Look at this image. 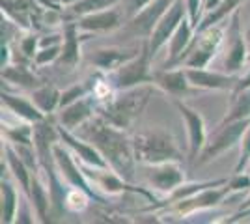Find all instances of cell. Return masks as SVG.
<instances>
[{"label": "cell", "mask_w": 250, "mask_h": 224, "mask_svg": "<svg viewBox=\"0 0 250 224\" xmlns=\"http://www.w3.org/2000/svg\"><path fill=\"white\" fill-rule=\"evenodd\" d=\"M75 133L81 139L94 144L103 153L104 159L108 161L110 168H114L127 182H133L136 159L133 149V137H129L125 129L116 127L114 123H110L97 112Z\"/></svg>", "instance_id": "cell-1"}, {"label": "cell", "mask_w": 250, "mask_h": 224, "mask_svg": "<svg viewBox=\"0 0 250 224\" xmlns=\"http://www.w3.org/2000/svg\"><path fill=\"white\" fill-rule=\"evenodd\" d=\"M153 88L155 86L151 82H146V84H138L125 90H116L114 96L97 107V112L110 123H114L116 127L129 131L146 110Z\"/></svg>", "instance_id": "cell-2"}, {"label": "cell", "mask_w": 250, "mask_h": 224, "mask_svg": "<svg viewBox=\"0 0 250 224\" xmlns=\"http://www.w3.org/2000/svg\"><path fill=\"white\" fill-rule=\"evenodd\" d=\"M133 149L138 164H157L167 161L183 163V153L167 129H149L133 135Z\"/></svg>", "instance_id": "cell-3"}, {"label": "cell", "mask_w": 250, "mask_h": 224, "mask_svg": "<svg viewBox=\"0 0 250 224\" xmlns=\"http://www.w3.org/2000/svg\"><path fill=\"white\" fill-rule=\"evenodd\" d=\"M52 153H54V163H56V168L60 172V176L63 178V182L67 183L69 187H77V189H83L86 191L92 200L99 204H104V198L101 194H97V191L94 189L92 182L88 180V176L84 174L81 163L75 159V153L71 149L63 144L62 140L54 144L52 148Z\"/></svg>", "instance_id": "cell-4"}, {"label": "cell", "mask_w": 250, "mask_h": 224, "mask_svg": "<svg viewBox=\"0 0 250 224\" xmlns=\"http://www.w3.org/2000/svg\"><path fill=\"white\" fill-rule=\"evenodd\" d=\"M250 120H237V122H229V123H219L217 133L208 140L206 148L202 149V153L198 155V159L194 163V166H202L208 164L209 161H213L215 157L222 155L224 151L235 148L237 144H241V139L245 135V131L249 129Z\"/></svg>", "instance_id": "cell-5"}, {"label": "cell", "mask_w": 250, "mask_h": 224, "mask_svg": "<svg viewBox=\"0 0 250 224\" xmlns=\"http://www.w3.org/2000/svg\"><path fill=\"white\" fill-rule=\"evenodd\" d=\"M224 40V28L220 24L209 26L206 30L196 32L194 40L183 56V67H208V64L215 58L217 51Z\"/></svg>", "instance_id": "cell-6"}, {"label": "cell", "mask_w": 250, "mask_h": 224, "mask_svg": "<svg viewBox=\"0 0 250 224\" xmlns=\"http://www.w3.org/2000/svg\"><path fill=\"white\" fill-rule=\"evenodd\" d=\"M151 60L153 56L149 53V45L147 40H144V47L142 51L136 54L135 58H131L129 62L120 65L116 71L110 73V82L114 84L116 90H125V88H133L138 84H146L151 82Z\"/></svg>", "instance_id": "cell-7"}, {"label": "cell", "mask_w": 250, "mask_h": 224, "mask_svg": "<svg viewBox=\"0 0 250 224\" xmlns=\"http://www.w3.org/2000/svg\"><path fill=\"white\" fill-rule=\"evenodd\" d=\"M81 163V161H79ZM84 174L88 176V180L92 182V185H95L103 194H108V196H120V194H125V192H138L142 196H146L149 200L155 202L153 194L147 191V189H138V187H133L131 182H127L125 178H122L114 168L106 166V168H95V166H86L81 163Z\"/></svg>", "instance_id": "cell-8"}, {"label": "cell", "mask_w": 250, "mask_h": 224, "mask_svg": "<svg viewBox=\"0 0 250 224\" xmlns=\"http://www.w3.org/2000/svg\"><path fill=\"white\" fill-rule=\"evenodd\" d=\"M229 194H231V191H229L228 183L206 187V189H202L200 192L192 194V196H188V198H185V200H179V202L172 204L170 211L179 215V217H187V215L200 213V211H206V209L217 207L219 204L224 202V198L229 196Z\"/></svg>", "instance_id": "cell-9"}, {"label": "cell", "mask_w": 250, "mask_h": 224, "mask_svg": "<svg viewBox=\"0 0 250 224\" xmlns=\"http://www.w3.org/2000/svg\"><path fill=\"white\" fill-rule=\"evenodd\" d=\"M144 166V178L147 185L157 192L170 194L177 189L181 183H185V170L179 161H167L157 164H142Z\"/></svg>", "instance_id": "cell-10"}, {"label": "cell", "mask_w": 250, "mask_h": 224, "mask_svg": "<svg viewBox=\"0 0 250 224\" xmlns=\"http://www.w3.org/2000/svg\"><path fill=\"white\" fill-rule=\"evenodd\" d=\"M174 105H176L177 112L185 120L187 125V137H188V161L194 164L202 149L208 144V131H206V122L204 116L200 114L196 108L188 107L187 103H183L181 99L174 97Z\"/></svg>", "instance_id": "cell-11"}, {"label": "cell", "mask_w": 250, "mask_h": 224, "mask_svg": "<svg viewBox=\"0 0 250 224\" xmlns=\"http://www.w3.org/2000/svg\"><path fill=\"white\" fill-rule=\"evenodd\" d=\"M187 17V6L185 0H174V4L167 10V13L159 19L157 26L153 28L151 36L147 38V45H149V53L151 56H155L165 45H167L174 32L177 30V26L181 24V21Z\"/></svg>", "instance_id": "cell-12"}, {"label": "cell", "mask_w": 250, "mask_h": 224, "mask_svg": "<svg viewBox=\"0 0 250 224\" xmlns=\"http://www.w3.org/2000/svg\"><path fill=\"white\" fill-rule=\"evenodd\" d=\"M239 19L241 13L239 10L233 11L231 17H229V26H228V53H226V58H224V67H226V73H233L237 75V71H241L247 60H249V45H247V40L243 38L241 34V26H239Z\"/></svg>", "instance_id": "cell-13"}, {"label": "cell", "mask_w": 250, "mask_h": 224, "mask_svg": "<svg viewBox=\"0 0 250 224\" xmlns=\"http://www.w3.org/2000/svg\"><path fill=\"white\" fill-rule=\"evenodd\" d=\"M58 133H60V140L73 151L75 157L81 161L83 164H86V166H95V168H106V166H110L108 161L103 157V153L95 148L94 144H90L88 140L81 139L75 131H69V129L62 127L58 123Z\"/></svg>", "instance_id": "cell-14"}, {"label": "cell", "mask_w": 250, "mask_h": 224, "mask_svg": "<svg viewBox=\"0 0 250 224\" xmlns=\"http://www.w3.org/2000/svg\"><path fill=\"white\" fill-rule=\"evenodd\" d=\"M142 47H144V40L136 45H129V47H101L90 54V62L99 71L112 73L120 65L129 62L131 58H135L136 54L142 51Z\"/></svg>", "instance_id": "cell-15"}, {"label": "cell", "mask_w": 250, "mask_h": 224, "mask_svg": "<svg viewBox=\"0 0 250 224\" xmlns=\"http://www.w3.org/2000/svg\"><path fill=\"white\" fill-rule=\"evenodd\" d=\"M97 99L92 94L86 97H81L73 103L65 105V107L58 108L56 112V120L62 127L69 129V131H77L83 123H86L92 116L97 114Z\"/></svg>", "instance_id": "cell-16"}, {"label": "cell", "mask_w": 250, "mask_h": 224, "mask_svg": "<svg viewBox=\"0 0 250 224\" xmlns=\"http://www.w3.org/2000/svg\"><path fill=\"white\" fill-rule=\"evenodd\" d=\"M172 4H174V0H153L149 6H146L144 10H140L136 15L131 17L129 32L140 36L142 40H147L157 26L159 19L167 13V10Z\"/></svg>", "instance_id": "cell-17"}, {"label": "cell", "mask_w": 250, "mask_h": 224, "mask_svg": "<svg viewBox=\"0 0 250 224\" xmlns=\"http://www.w3.org/2000/svg\"><path fill=\"white\" fill-rule=\"evenodd\" d=\"M188 77V82L200 90H229L237 84V75L233 73H219V71H209L206 67H185Z\"/></svg>", "instance_id": "cell-18"}, {"label": "cell", "mask_w": 250, "mask_h": 224, "mask_svg": "<svg viewBox=\"0 0 250 224\" xmlns=\"http://www.w3.org/2000/svg\"><path fill=\"white\" fill-rule=\"evenodd\" d=\"M196 36V26L190 22L188 15L181 21V24L177 26V30L174 32L172 40L168 41V56L165 67H174V65H181L183 56L187 53V49L190 47V43Z\"/></svg>", "instance_id": "cell-19"}, {"label": "cell", "mask_w": 250, "mask_h": 224, "mask_svg": "<svg viewBox=\"0 0 250 224\" xmlns=\"http://www.w3.org/2000/svg\"><path fill=\"white\" fill-rule=\"evenodd\" d=\"M90 38V32H83L79 28L77 21L75 22H67L63 26V41H62V54L58 58V64L60 65H67V67H73L81 62V47H83V41Z\"/></svg>", "instance_id": "cell-20"}, {"label": "cell", "mask_w": 250, "mask_h": 224, "mask_svg": "<svg viewBox=\"0 0 250 224\" xmlns=\"http://www.w3.org/2000/svg\"><path fill=\"white\" fill-rule=\"evenodd\" d=\"M151 84L163 90L165 94L172 97H181L185 96L190 88V82H188V77L185 67H177V69H172V67H165L163 71H155L153 77H151Z\"/></svg>", "instance_id": "cell-21"}, {"label": "cell", "mask_w": 250, "mask_h": 224, "mask_svg": "<svg viewBox=\"0 0 250 224\" xmlns=\"http://www.w3.org/2000/svg\"><path fill=\"white\" fill-rule=\"evenodd\" d=\"M77 24L83 32H112V30L122 26V11L114 6V8H108V10L88 13V15L79 17Z\"/></svg>", "instance_id": "cell-22"}, {"label": "cell", "mask_w": 250, "mask_h": 224, "mask_svg": "<svg viewBox=\"0 0 250 224\" xmlns=\"http://www.w3.org/2000/svg\"><path fill=\"white\" fill-rule=\"evenodd\" d=\"M2 107H6L10 112H13V116H17L19 120H24V122H30V123H38L42 122L43 118H47L43 114L40 108L36 107V103L30 99L22 96H15V94H10L2 88Z\"/></svg>", "instance_id": "cell-23"}, {"label": "cell", "mask_w": 250, "mask_h": 224, "mask_svg": "<svg viewBox=\"0 0 250 224\" xmlns=\"http://www.w3.org/2000/svg\"><path fill=\"white\" fill-rule=\"evenodd\" d=\"M28 198H30L32 205L36 209V217L40 223H49L51 221V192H49V185L42 182L40 170L32 172L30 189H28Z\"/></svg>", "instance_id": "cell-24"}, {"label": "cell", "mask_w": 250, "mask_h": 224, "mask_svg": "<svg viewBox=\"0 0 250 224\" xmlns=\"http://www.w3.org/2000/svg\"><path fill=\"white\" fill-rule=\"evenodd\" d=\"M2 155H4L6 164H8V170L11 172V178L19 183V187H21V191L24 192V194H28L30 180H32V170L26 166V163L21 159V155L17 153V149L13 148L10 142L4 144Z\"/></svg>", "instance_id": "cell-25"}, {"label": "cell", "mask_w": 250, "mask_h": 224, "mask_svg": "<svg viewBox=\"0 0 250 224\" xmlns=\"http://www.w3.org/2000/svg\"><path fill=\"white\" fill-rule=\"evenodd\" d=\"M19 200H21V196L15 189V185L10 180L2 178V182H0V221L2 224L15 223Z\"/></svg>", "instance_id": "cell-26"}, {"label": "cell", "mask_w": 250, "mask_h": 224, "mask_svg": "<svg viewBox=\"0 0 250 224\" xmlns=\"http://www.w3.org/2000/svg\"><path fill=\"white\" fill-rule=\"evenodd\" d=\"M32 101L36 103V107L42 110L45 116L54 114L60 108L62 101V92L52 84H40L38 88L32 90Z\"/></svg>", "instance_id": "cell-27"}, {"label": "cell", "mask_w": 250, "mask_h": 224, "mask_svg": "<svg viewBox=\"0 0 250 224\" xmlns=\"http://www.w3.org/2000/svg\"><path fill=\"white\" fill-rule=\"evenodd\" d=\"M2 81H8L11 84L19 86V88H26V90H34L42 84V81L34 75L30 67L26 64H13L2 67Z\"/></svg>", "instance_id": "cell-28"}, {"label": "cell", "mask_w": 250, "mask_h": 224, "mask_svg": "<svg viewBox=\"0 0 250 224\" xmlns=\"http://www.w3.org/2000/svg\"><path fill=\"white\" fill-rule=\"evenodd\" d=\"M243 2H245V0H222L215 10L206 11V13H204L202 21H200V24L196 26V32L206 30V28H209V26H215V24H220L222 21L229 19L233 11L239 10V6L243 4Z\"/></svg>", "instance_id": "cell-29"}, {"label": "cell", "mask_w": 250, "mask_h": 224, "mask_svg": "<svg viewBox=\"0 0 250 224\" xmlns=\"http://www.w3.org/2000/svg\"><path fill=\"white\" fill-rule=\"evenodd\" d=\"M237 120H250V88L233 94L231 105L220 123H229V122H237Z\"/></svg>", "instance_id": "cell-30"}, {"label": "cell", "mask_w": 250, "mask_h": 224, "mask_svg": "<svg viewBox=\"0 0 250 224\" xmlns=\"http://www.w3.org/2000/svg\"><path fill=\"white\" fill-rule=\"evenodd\" d=\"M2 135L10 144H28L34 146V123L21 120L19 123L10 125L6 122H2Z\"/></svg>", "instance_id": "cell-31"}, {"label": "cell", "mask_w": 250, "mask_h": 224, "mask_svg": "<svg viewBox=\"0 0 250 224\" xmlns=\"http://www.w3.org/2000/svg\"><path fill=\"white\" fill-rule=\"evenodd\" d=\"M122 0H79V2H75L73 6H69V11H71L73 17H83V15H88V13L114 8Z\"/></svg>", "instance_id": "cell-32"}, {"label": "cell", "mask_w": 250, "mask_h": 224, "mask_svg": "<svg viewBox=\"0 0 250 224\" xmlns=\"http://www.w3.org/2000/svg\"><path fill=\"white\" fill-rule=\"evenodd\" d=\"M92 196L83 189H77V187H69L67 194H65V211H71V213H84L90 205Z\"/></svg>", "instance_id": "cell-33"}, {"label": "cell", "mask_w": 250, "mask_h": 224, "mask_svg": "<svg viewBox=\"0 0 250 224\" xmlns=\"http://www.w3.org/2000/svg\"><path fill=\"white\" fill-rule=\"evenodd\" d=\"M60 54H62V45H52V47H40V51L36 53L34 56V65H38V67H42V65H49V64H54V62H58V58H60Z\"/></svg>", "instance_id": "cell-34"}, {"label": "cell", "mask_w": 250, "mask_h": 224, "mask_svg": "<svg viewBox=\"0 0 250 224\" xmlns=\"http://www.w3.org/2000/svg\"><path fill=\"white\" fill-rule=\"evenodd\" d=\"M34 205H32L30 198H28V194H24L22 192L21 200H19V207H17V215H15V223L17 224H32L36 219H34V211L36 209H32Z\"/></svg>", "instance_id": "cell-35"}, {"label": "cell", "mask_w": 250, "mask_h": 224, "mask_svg": "<svg viewBox=\"0 0 250 224\" xmlns=\"http://www.w3.org/2000/svg\"><path fill=\"white\" fill-rule=\"evenodd\" d=\"M19 49H21L22 56H24L26 60H34L36 53L40 51V38H38V34H28V36H24L21 41H19Z\"/></svg>", "instance_id": "cell-36"}, {"label": "cell", "mask_w": 250, "mask_h": 224, "mask_svg": "<svg viewBox=\"0 0 250 224\" xmlns=\"http://www.w3.org/2000/svg\"><path fill=\"white\" fill-rule=\"evenodd\" d=\"M249 163H250V125L245 131L243 139H241V155L237 164H235V172H245L247 166H249Z\"/></svg>", "instance_id": "cell-37"}, {"label": "cell", "mask_w": 250, "mask_h": 224, "mask_svg": "<svg viewBox=\"0 0 250 224\" xmlns=\"http://www.w3.org/2000/svg\"><path fill=\"white\" fill-rule=\"evenodd\" d=\"M228 187L231 192H243L250 189V172H233V176L228 180Z\"/></svg>", "instance_id": "cell-38"}, {"label": "cell", "mask_w": 250, "mask_h": 224, "mask_svg": "<svg viewBox=\"0 0 250 224\" xmlns=\"http://www.w3.org/2000/svg\"><path fill=\"white\" fill-rule=\"evenodd\" d=\"M185 6H187V15L190 22L198 26L204 17V0H185Z\"/></svg>", "instance_id": "cell-39"}, {"label": "cell", "mask_w": 250, "mask_h": 224, "mask_svg": "<svg viewBox=\"0 0 250 224\" xmlns=\"http://www.w3.org/2000/svg\"><path fill=\"white\" fill-rule=\"evenodd\" d=\"M153 0H127V13L133 17L140 10H144L146 6H149Z\"/></svg>", "instance_id": "cell-40"}, {"label": "cell", "mask_w": 250, "mask_h": 224, "mask_svg": "<svg viewBox=\"0 0 250 224\" xmlns=\"http://www.w3.org/2000/svg\"><path fill=\"white\" fill-rule=\"evenodd\" d=\"M247 88H250V65L247 67V71L237 79V84H235V88H233V92H231V94L241 92V90H247Z\"/></svg>", "instance_id": "cell-41"}, {"label": "cell", "mask_w": 250, "mask_h": 224, "mask_svg": "<svg viewBox=\"0 0 250 224\" xmlns=\"http://www.w3.org/2000/svg\"><path fill=\"white\" fill-rule=\"evenodd\" d=\"M11 64V43H2V60H0V65L6 67V65Z\"/></svg>", "instance_id": "cell-42"}, {"label": "cell", "mask_w": 250, "mask_h": 224, "mask_svg": "<svg viewBox=\"0 0 250 224\" xmlns=\"http://www.w3.org/2000/svg\"><path fill=\"white\" fill-rule=\"evenodd\" d=\"M220 2H222V0H204V13H206V11L215 10Z\"/></svg>", "instance_id": "cell-43"}, {"label": "cell", "mask_w": 250, "mask_h": 224, "mask_svg": "<svg viewBox=\"0 0 250 224\" xmlns=\"http://www.w3.org/2000/svg\"><path fill=\"white\" fill-rule=\"evenodd\" d=\"M56 4H60L62 8H65V6H73L75 2H79V0H54Z\"/></svg>", "instance_id": "cell-44"}, {"label": "cell", "mask_w": 250, "mask_h": 224, "mask_svg": "<svg viewBox=\"0 0 250 224\" xmlns=\"http://www.w3.org/2000/svg\"><path fill=\"white\" fill-rule=\"evenodd\" d=\"M241 209H250V189H249V196H247V200L241 204Z\"/></svg>", "instance_id": "cell-45"}]
</instances>
